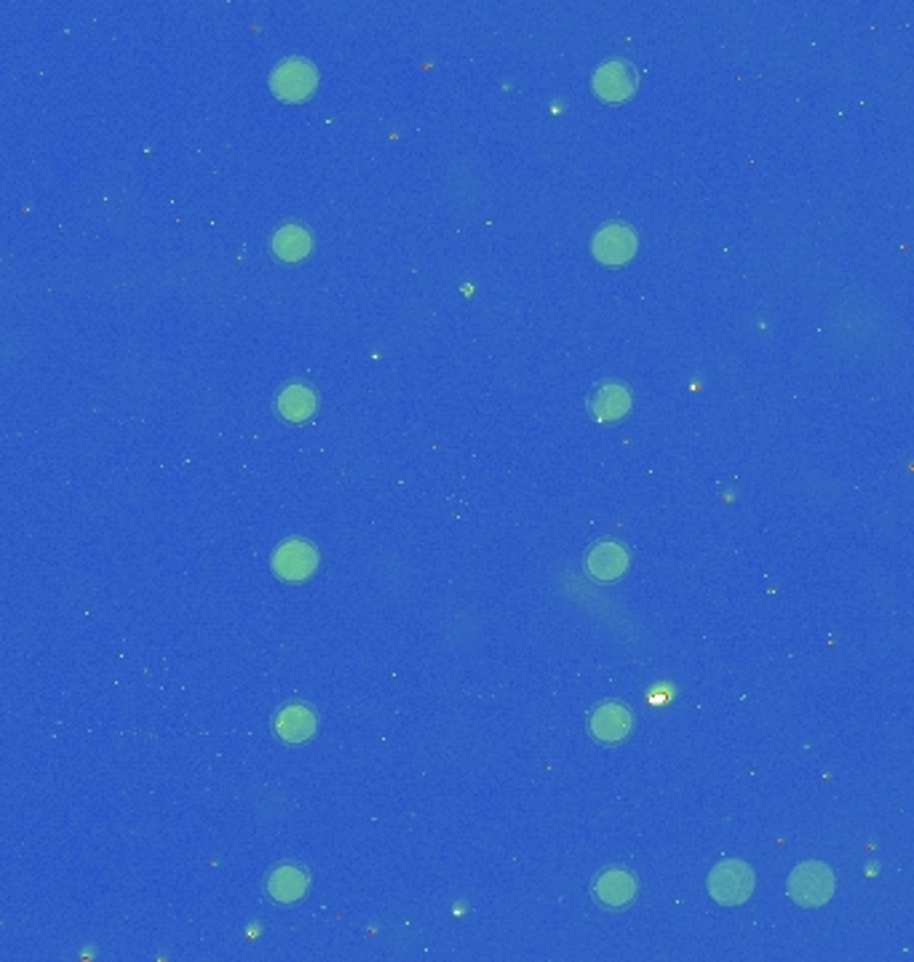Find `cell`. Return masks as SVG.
<instances>
[{"label":"cell","mask_w":914,"mask_h":962,"mask_svg":"<svg viewBox=\"0 0 914 962\" xmlns=\"http://www.w3.org/2000/svg\"><path fill=\"white\" fill-rule=\"evenodd\" d=\"M834 871L821 861H805L794 866L789 880H786V893L792 904L802 910H821L832 901L834 895Z\"/></svg>","instance_id":"cell-1"},{"label":"cell","mask_w":914,"mask_h":962,"mask_svg":"<svg viewBox=\"0 0 914 962\" xmlns=\"http://www.w3.org/2000/svg\"><path fill=\"white\" fill-rule=\"evenodd\" d=\"M754 869L746 861L730 858V861H722L708 871L706 890L719 906H741L751 899L754 893Z\"/></svg>","instance_id":"cell-2"},{"label":"cell","mask_w":914,"mask_h":962,"mask_svg":"<svg viewBox=\"0 0 914 962\" xmlns=\"http://www.w3.org/2000/svg\"><path fill=\"white\" fill-rule=\"evenodd\" d=\"M318 86V72L308 59H284V62L276 64V70L270 72V89L279 99L284 102H303L316 92Z\"/></svg>","instance_id":"cell-3"},{"label":"cell","mask_w":914,"mask_h":962,"mask_svg":"<svg viewBox=\"0 0 914 962\" xmlns=\"http://www.w3.org/2000/svg\"><path fill=\"white\" fill-rule=\"evenodd\" d=\"M636 877L631 875L623 866H610V869H601L597 880L591 882V893L597 899L599 906L605 910H625V906L634 904L636 899Z\"/></svg>","instance_id":"cell-4"},{"label":"cell","mask_w":914,"mask_h":962,"mask_svg":"<svg viewBox=\"0 0 914 962\" xmlns=\"http://www.w3.org/2000/svg\"><path fill=\"white\" fill-rule=\"evenodd\" d=\"M588 730H591L594 741L599 743H621L631 736L634 730V714L629 706L618 701H605L588 717Z\"/></svg>","instance_id":"cell-5"},{"label":"cell","mask_w":914,"mask_h":962,"mask_svg":"<svg viewBox=\"0 0 914 962\" xmlns=\"http://www.w3.org/2000/svg\"><path fill=\"white\" fill-rule=\"evenodd\" d=\"M318 553L308 540H284L273 553V570L281 580L300 583L316 573Z\"/></svg>","instance_id":"cell-6"},{"label":"cell","mask_w":914,"mask_h":962,"mask_svg":"<svg viewBox=\"0 0 914 962\" xmlns=\"http://www.w3.org/2000/svg\"><path fill=\"white\" fill-rule=\"evenodd\" d=\"M594 255L605 265H623L636 255V233L623 222H610L594 236Z\"/></svg>","instance_id":"cell-7"},{"label":"cell","mask_w":914,"mask_h":962,"mask_svg":"<svg viewBox=\"0 0 914 962\" xmlns=\"http://www.w3.org/2000/svg\"><path fill=\"white\" fill-rule=\"evenodd\" d=\"M594 92L605 102H623L636 92V70L634 64L623 59H610L594 72Z\"/></svg>","instance_id":"cell-8"},{"label":"cell","mask_w":914,"mask_h":962,"mask_svg":"<svg viewBox=\"0 0 914 962\" xmlns=\"http://www.w3.org/2000/svg\"><path fill=\"white\" fill-rule=\"evenodd\" d=\"M318 717L305 703H289L273 717L276 736L284 743H305L316 736Z\"/></svg>","instance_id":"cell-9"},{"label":"cell","mask_w":914,"mask_h":962,"mask_svg":"<svg viewBox=\"0 0 914 962\" xmlns=\"http://www.w3.org/2000/svg\"><path fill=\"white\" fill-rule=\"evenodd\" d=\"M629 551L616 540H601L586 556V573L599 583H616L629 570Z\"/></svg>","instance_id":"cell-10"},{"label":"cell","mask_w":914,"mask_h":962,"mask_svg":"<svg viewBox=\"0 0 914 962\" xmlns=\"http://www.w3.org/2000/svg\"><path fill=\"white\" fill-rule=\"evenodd\" d=\"M310 888V875L297 864H281L268 875L265 890L276 904H297Z\"/></svg>","instance_id":"cell-11"},{"label":"cell","mask_w":914,"mask_h":962,"mask_svg":"<svg viewBox=\"0 0 914 962\" xmlns=\"http://www.w3.org/2000/svg\"><path fill=\"white\" fill-rule=\"evenodd\" d=\"M631 409V390L621 383H605L594 390L591 412L601 423H616Z\"/></svg>","instance_id":"cell-12"},{"label":"cell","mask_w":914,"mask_h":962,"mask_svg":"<svg viewBox=\"0 0 914 962\" xmlns=\"http://www.w3.org/2000/svg\"><path fill=\"white\" fill-rule=\"evenodd\" d=\"M316 394L313 388L303 383H292L286 385L284 390L279 394L276 399V407H279V414L289 423H303V420H310L316 414Z\"/></svg>","instance_id":"cell-13"},{"label":"cell","mask_w":914,"mask_h":962,"mask_svg":"<svg viewBox=\"0 0 914 962\" xmlns=\"http://www.w3.org/2000/svg\"><path fill=\"white\" fill-rule=\"evenodd\" d=\"M270 246H273V255L279 257V260L297 262V260H303V257L310 255L313 238H310V233L305 231V227L284 225V227H279V231H276V236H273V241H270Z\"/></svg>","instance_id":"cell-14"}]
</instances>
